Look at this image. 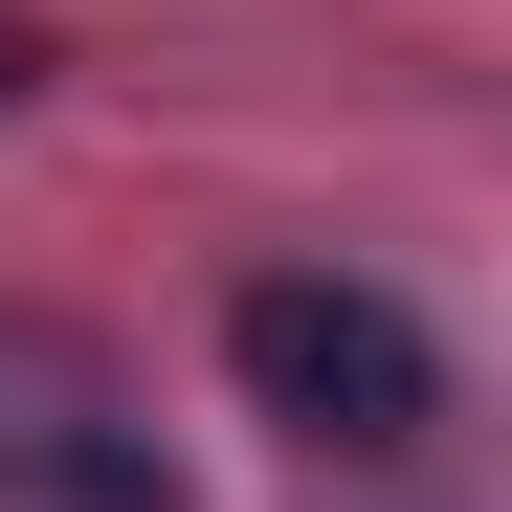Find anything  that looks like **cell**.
I'll list each match as a JSON object with an SVG mask.
<instances>
[{
    "instance_id": "cell-1",
    "label": "cell",
    "mask_w": 512,
    "mask_h": 512,
    "mask_svg": "<svg viewBox=\"0 0 512 512\" xmlns=\"http://www.w3.org/2000/svg\"><path fill=\"white\" fill-rule=\"evenodd\" d=\"M223 379L268 401L290 446H334V468H379V446H423V423H446L423 312L357 290V268H245V290H223Z\"/></svg>"
},
{
    "instance_id": "cell-2",
    "label": "cell",
    "mask_w": 512,
    "mask_h": 512,
    "mask_svg": "<svg viewBox=\"0 0 512 512\" xmlns=\"http://www.w3.org/2000/svg\"><path fill=\"white\" fill-rule=\"evenodd\" d=\"M23 90H45V45H23V23H0V112H23Z\"/></svg>"
}]
</instances>
